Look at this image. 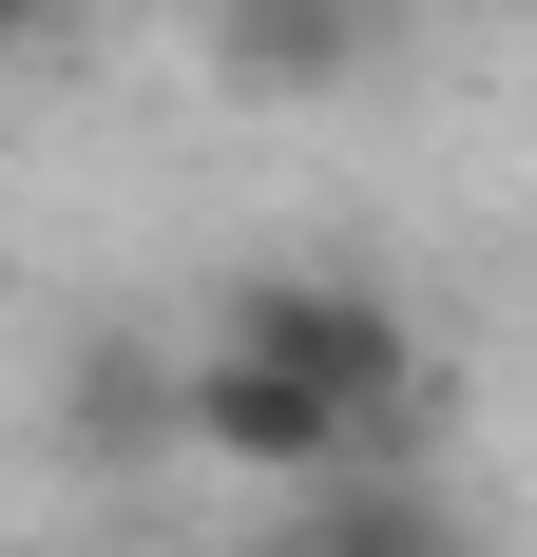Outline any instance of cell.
<instances>
[{"mask_svg": "<svg viewBox=\"0 0 537 557\" xmlns=\"http://www.w3.org/2000/svg\"><path fill=\"white\" fill-rule=\"evenodd\" d=\"M384 58L365 0H212V77H250V97H346Z\"/></svg>", "mask_w": 537, "mask_h": 557, "instance_id": "3957f363", "label": "cell"}, {"mask_svg": "<svg viewBox=\"0 0 537 557\" xmlns=\"http://www.w3.org/2000/svg\"><path fill=\"white\" fill-rule=\"evenodd\" d=\"M288 557H423V519H403V500H346V519H308Z\"/></svg>", "mask_w": 537, "mask_h": 557, "instance_id": "277c9868", "label": "cell"}, {"mask_svg": "<svg viewBox=\"0 0 537 557\" xmlns=\"http://www.w3.org/2000/svg\"><path fill=\"white\" fill-rule=\"evenodd\" d=\"M365 20H403V0H365Z\"/></svg>", "mask_w": 537, "mask_h": 557, "instance_id": "5b68a950", "label": "cell"}, {"mask_svg": "<svg viewBox=\"0 0 537 557\" xmlns=\"http://www.w3.org/2000/svg\"><path fill=\"white\" fill-rule=\"evenodd\" d=\"M173 423H192L212 461H250V481H308V500L365 461V423H346V404H308L288 366H250V346H192V366H173Z\"/></svg>", "mask_w": 537, "mask_h": 557, "instance_id": "7a4b0ae2", "label": "cell"}, {"mask_svg": "<svg viewBox=\"0 0 537 557\" xmlns=\"http://www.w3.org/2000/svg\"><path fill=\"white\" fill-rule=\"evenodd\" d=\"M212 346L288 366V385H308V404H346L365 443H403V404H423V327H403L365 270H268V288H230V327H212Z\"/></svg>", "mask_w": 537, "mask_h": 557, "instance_id": "6da1fadb", "label": "cell"}]
</instances>
